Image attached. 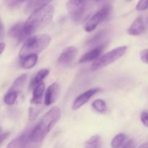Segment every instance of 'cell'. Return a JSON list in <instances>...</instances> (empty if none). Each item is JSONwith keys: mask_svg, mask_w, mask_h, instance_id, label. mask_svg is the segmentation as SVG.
<instances>
[{"mask_svg": "<svg viewBox=\"0 0 148 148\" xmlns=\"http://www.w3.org/2000/svg\"><path fill=\"white\" fill-rule=\"evenodd\" d=\"M140 59L144 63L148 64V49H144L140 53Z\"/></svg>", "mask_w": 148, "mask_h": 148, "instance_id": "obj_27", "label": "cell"}, {"mask_svg": "<svg viewBox=\"0 0 148 148\" xmlns=\"http://www.w3.org/2000/svg\"><path fill=\"white\" fill-rule=\"evenodd\" d=\"M38 62V55L32 54L21 59V66L23 69H31Z\"/></svg>", "mask_w": 148, "mask_h": 148, "instance_id": "obj_17", "label": "cell"}, {"mask_svg": "<svg viewBox=\"0 0 148 148\" xmlns=\"http://www.w3.org/2000/svg\"><path fill=\"white\" fill-rule=\"evenodd\" d=\"M77 55V49L74 46L65 48L58 59V62L63 64H69L74 61Z\"/></svg>", "mask_w": 148, "mask_h": 148, "instance_id": "obj_10", "label": "cell"}, {"mask_svg": "<svg viewBox=\"0 0 148 148\" xmlns=\"http://www.w3.org/2000/svg\"><path fill=\"white\" fill-rule=\"evenodd\" d=\"M52 0H30L26 5L25 12L26 13H32L38 9L49 5Z\"/></svg>", "mask_w": 148, "mask_h": 148, "instance_id": "obj_15", "label": "cell"}, {"mask_svg": "<svg viewBox=\"0 0 148 148\" xmlns=\"http://www.w3.org/2000/svg\"><path fill=\"white\" fill-rule=\"evenodd\" d=\"M92 106L94 109L99 113H104L107 111L106 103L101 99H97L94 101L92 103Z\"/></svg>", "mask_w": 148, "mask_h": 148, "instance_id": "obj_22", "label": "cell"}, {"mask_svg": "<svg viewBox=\"0 0 148 148\" xmlns=\"http://www.w3.org/2000/svg\"><path fill=\"white\" fill-rule=\"evenodd\" d=\"M147 9H148V0H140L136 6V10L137 11H144Z\"/></svg>", "mask_w": 148, "mask_h": 148, "instance_id": "obj_26", "label": "cell"}, {"mask_svg": "<svg viewBox=\"0 0 148 148\" xmlns=\"http://www.w3.org/2000/svg\"><path fill=\"white\" fill-rule=\"evenodd\" d=\"M61 117V110L59 107L51 108L42 118L40 122L33 129L30 134V143H39L43 141L53 128Z\"/></svg>", "mask_w": 148, "mask_h": 148, "instance_id": "obj_2", "label": "cell"}, {"mask_svg": "<svg viewBox=\"0 0 148 148\" xmlns=\"http://www.w3.org/2000/svg\"><path fill=\"white\" fill-rule=\"evenodd\" d=\"M106 44L100 45V46H96V47L94 48L93 49H92L91 51H90L89 52L86 53L85 54H84L83 56H82V57L80 58V59L79 60V63H84V62H90V61L96 60L100 56H101V53L103 52V49H105Z\"/></svg>", "mask_w": 148, "mask_h": 148, "instance_id": "obj_11", "label": "cell"}, {"mask_svg": "<svg viewBox=\"0 0 148 148\" xmlns=\"http://www.w3.org/2000/svg\"><path fill=\"white\" fill-rule=\"evenodd\" d=\"M45 85L44 82H42L41 83L38 84L34 88L33 92V97L30 101L31 103L34 105H40L42 103V99H43V95L44 93L45 90Z\"/></svg>", "mask_w": 148, "mask_h": 148, "instance_id": "obj_14", "label": "cell"}, {"mask_svg": "<svg viewBox=\"0 0 148 148\" xmlns=\"http://www.w3.org/2000/svg\"><path fill=\"white\" fill-rule=\"evenodd\" d=\"M54 9L51 5H47L31 13L23 25V35L28 38L31 35L43 30L51 22Z\"/></svg>", "mask_w": 148, "mask_h": 148, "instance_id": "obj_1", "label": "cell"}, {"mask_svg": "<svg viewBox=\"0 0 148 148\" xmlns=\"http://www.w3.org/2000/svg\"><path fill=\"white\" fill-rule=\"evenodd\" d=\"M102 143L99 135L92 136L85 143V148H101Z\"/></svg>", "mask_w": 148, "mask_h": 148, "instance_id": "obj_18", "label": "cell"}, {"mask_svg": "<svg viewBox=\"0 0 148 148\" xmlns=\"http://www.w3.org/2000/svg\"><path fill=\"white\" fill-rule=\"evenodd\" d=\"M106 35V30H101V31L98 32V33L95 34V36H94L88 42V44H89L90 46H95L96 43H98L100 41H101L102 39H103V38L105 37Z\"/></svg>", "mask_w": 148, "mask_h": 148, "instance_id": "obj_23", "label": "cell"}, {"mask_svg": "<svg viewBox=\"0 0 148 148\" xmlns=\"http://www.w3.org/2000/svg\"><path fill=\"white\" fill-rule=\"evenodd\" d=\"M111 12V7L108 4L98 10L95 14L90 17L85 26V30L86 32H91L95 30L97 26L102 21L107 18Z\"/></svg>", "mask_w": 148, "mask_h": 148, "instance_id": "obj_6", "label": "cell"}, {"mask_svg": "<svg viewBox=\"0 0 148 148\" xmlns=\"http://www.w3.org/2000/svg\"><path fill=\"white\" fill-rule=\"evenodd\" d=\"M23 25H24V24L22 23H19L14 25L9 30V36H10L12 38L18 40L19 43L24 41L25 38L24 37V35H23Z\"/></svg>", "mask_w": 148, "mask_h": 148, "instance_id": "obj_13", "label": "cell"}, {"mask_svg": "<svg viewBox=\"0 0 148 148\" xmlns=\"http://www.w3.org/2000/svg\"><path fill=\"white\" fill-rule=\"evenodd\" d=\"M99 91H101V89H99V88H92V89L88 90V91L79 95L74 101L73 105H72V109H79L80 107H82L86 103H88L90 101V99Z\"/></svg>", "mask_w": 148, "mask_h": 148, "instance_id": "obj_7", "label": "cell"}, {"mask_svg": "<svg viewBox=\"0 0 148 148\" xmlns=\"http://www.w3.org/2000/svg\"><path fill=\"white\" fill-rule=\"evenodd\" d=\"M51 42V37L48 34L36 35L25 40L19 52L20 59L32 54L38 55L48 47Z\"/></svg>", "mask_w": 148, "mask_h": 148, "instance_id": "obj_3", "label": "cell"}, {"mask_svg": "<svg viewBox=\"0 0 148 148\" xmlns=\"http://www.w3.org/2000/svg\"><path fill=\"white\" fill-rule=\"evenodd\" d=\"M60 91V87L59 84L55 82L48 88L45 94L44 103L46 106H50L53 104L57 100Z\"/></svg>", "mask_w": 148, "mask_h": 148, "instance_id": "obj_9", "label": "cell"}, {"mask_svg": "<svg viewBox=\"0 0 148 148\" xmlns=\"http://www.w3.org/2000/svg\"><path fill=\"white\" fill-rule=\"evenodd\" d=\"M9 134H10V133L9 132H6V133H4V134H0V145L3 143V141H4L7 137H8Z\"/></svg>", "mask_w": 148, "mask_h": 148, "instance_id": "obj_31", "label": "cell"}, {"mask_svg": "<svg viewBox=\"0 0 148 148\" xmlns=\"http://www.w3.org/2000/svg\"><path fill=\"white\" fill-rule=\"evenodd\" d=\"M4 49H5V43L3 42H0V55L3 53Z\"/></svg>", "mask_w": 148, "mask_h": 148, "instance_id": "obj_32", "label": "cell"}, {"mask_svg": "<svg viewBox=\"0 0 148 148\" xmlns=\"http://www.w3.org/2000/svg\"><path fill=\"white\" fill-rule=\"evenodd\" d=\"M95 1H99V0H95Z\"/></svg>", "mask_w": 148, "mask_h": 148, "instance_id": "obj_37", "label": "cell"}, {"mask_svg": "<svg viewBox=\"0 0 148 148\" xmlns=\"http://www.w3.org/2000/svg\"><path fill=\"white\" fill-rule=\"evenodd\" d=\"M4 36V27L2 22L0 20V40L3 38Z\"/></svg>", "mask_w": 148, "mask_h": 148, "instance_id": "obj_30", "label": "cell"}, {"mask_svg": "<svg viewBox=\"0 0 148 148\" xmlns=\"http://www.w3.org/2000/svg\"><path fill=\"white\" fill-rule=\"evenodd\" d=\"M127 50V46H123L110 51L106 54L98 58L94 62V63H92L91 69L92 70H98V69H102V68L111 64V63L120 59L126 53Z\"/></svg>", "mask_w": 148, "mask_h": 148, "instance_id": "obj_5", "label": "cell"}, {"mask_svg": "<svg viewBox=\"0 0 148 148\" xmlns=\"http://www.w3.org/2000/svg\"><path fill=\"white\" fill-rule=\"evenodd\" d=\"M18 93L19 92H17V91L9 90L8 92L6 93V95L4 97V103L8 106H12L17 100Z\"/></svg>", "mask_w": 148, "mask_h": 148, "instance_id": "obj_20", "label": "cell"}, {"mask_svg": "<svg viewBox=\"0 0 148 148\" xmlns=\"http://www.w3.org/2000/svg\"><path fill=\"white\" fill-rule=\"evenodd\" d=\"M145 24L142 17H139L129 27L127 33L130 36H140L144 32Z\"/></svg>", "mask_w": 148, "mask_h": 148, "instance_id": "obj_12", "label": "cell"}, {"mask_svg": "<svg viewBox=\"0 0 148 148\" xmlns=\"http://www.w3.org/2000/svg\"><path fill=\"white\" fill-rule=\"evenodd\" d=\"M27 78V77L25 74H24V75H22L21 76H20L19 77H17V79L14 80V82H13V84L12 85L11 88H10V90L19 92V90H20L23 88V85H24L25 83L26 82Z\"/></svg>", "mask_w": 148, "mask_h": 148, "instance_id": "obj_19", "label": "cell"}, {"mask_svg": "<svg viewBox=\"0 0 148 148\" xmlns=\"http://www.w3.org/2000/svg\"><path fill=\"white\" fill-rule=\"evenodd\" d=\"M28 148H38V147H28Z\"/></svg>", "mask_w": 148, "mask_h": 148, "instance_id": "obj_35", "label": "cell"}, {"mask_svg": "<svg viewBox=\"0 0 148 148\" xmlns=\"http://www.w3.org/2000/svg\"><path fill=\"white\" fill-rule=\"evenodd\" d=\"M40 111H41V108L38 106L30 108V109H29V119H30V121H34L37 118Z\"/></svg>", "mask_w": 148, "mask_h": 148, "instance_id": "obj_24", "label": "cell"}, {"mask_svg": "<svg viewBox=\"0 0 148 148\" xmlns=\"http://www.w3.org/2000/svg\"><path fill=\"white\" fill-rule=\"evenodd\" d=\"M141 121L146 127H148V111H144L142 113Z\"/></svg>", "mask_w": 148, "mask_h": 148, "instance_id": "obj_28", "label": "cell"}, {"mask_svg": "<svg viewBox=\"0 0 148 148\" xmlns=\"http://www.w3.org/2000/svg\"><path fill=\"white\" fill-rule=\"evenodd\" d=\"M126 1H132V0H126Z\"/></svg>", "mask_w": 148, "mask_h": 148, "instance_id": "obj_36", "label": "cell"}, {"mask_svg": "<svg viewBox=\"0 0 148 148\" xmlns=\"http://www.w3.org/2000/svg\"><path fill=\"white\" fill-rule=\"evenodd\" d=\"M33 129L30 128L20 134L17 138L13 140L7 145V148H25L30 143V137Z\"/></svg>", "mask_w": 148, "mask_h": 148, "instance_id": "obj_8", "label": "cell"}, {"mask_svg": "<svg viewBox=\"0 0 148 148\" xmlns=\"http://www.w3.org/2000/svg\"><path fill=\"white\" fill-rule=\"evenodd\" d=\"M1 132H2V129H1V127H0V134H1Z\"/></svg>", "mask_w": 148, "mask_h": 148, "instance_id": "obj_34", "label": "cell"}, {"mask_svg": "<svg viewBox=\"0 0 148 148\" xmlns=\"http://www.w3.org/2000/svg\"><path fill=\"white\" fill-rule=\"evenodd\" d=\"M126 140V135L123 133H120L116 135L111 141V147L120 148Z\"/></svg>", "mask_w": 148, "mask_h": 148, "instance_id": "obj_21", "label": "cell"}, {"mask_svg": "<svg viewBox=\"0 0 148 148\" xmlns=\"http://www.w3.org/2000/svg\"><path fill=\"white\" fill-rule=\"evenodd\" d=\"M49 74V70L47 69H40L38 72L37 73V75H36L34 78L31 80L30 84V89H34L36 85H38V84L41 83L43 79L47 76Z\"/></svg>", "mask_w": 148, "mask_h": 148, "instance_id": "obj_16", "label": "cell"}, {"mask_svg": "<svg viewBox=\"0 0 148 148\" xmlns=\"http://www.w3.org/2000/svg\"><path fill=\"white\" fill-rule=\"evenodd\" d=\"M92 1V0H69L66 4V8L72 20L76 22L82 20L89 12Z\"/></svg>", "mask_w": 148, "mask_h": 148, "instance_id": "obj_4", "label": "cell"}, {"mask_svg": "<svg viewBox=\"0 0 148 148\" xmlns=\"http://www.w3.org/2000/svg\"><path fill=\"white\" fill-rule=\"evenodd\" d=\"M138 148H148V143H145V144L140 145Z\"/></svg>", "mask_w": 148, "mask_h": 148, "instance_id": "obj_33", "label": "cell"}, {"mask_svg": "<svg viewBox=\"0 0 148 148\" xmlns=\"http://www.w3.org/2000/svg\"><path fill=\"white\" fill-rule=\"evenodd\" d=\"M147 23H148V17H147Z\"/></svg>", "mask_w": 148, "mask_h": 148, "instance_id": "obj_38", "label": "cell"}, {"mask_svg": "<svg viewBox=\"0 0 148 148\" xmlns=\"http://www.w3.org/2000/svg\"><path fill=\"white\" fill-rule=\"evenodd\" d=\"M25 0H4V3L10 8H14L20 5Z\"/></svg>", "mask_w": 148, "mask_h": 148, "instance_id": "obj_25", "label": "cell"}, {"mask_svg": "<svg viewBox=\"0 0 148 148\" xmlns=\"http://www.w3.org/2000/svg\"><path fill=\"white\" fill-rule=\"evenodd\" d=\"M123 148H135V143H134V140H130L129 142H127V144H125Z\"/></svg>", "mask_w": 148, "mask_h": 148, "instance_id": "obj_29", "label": "cell"}]
</instances>
